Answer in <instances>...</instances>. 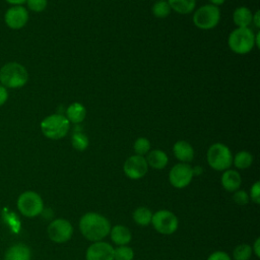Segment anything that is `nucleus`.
Wrapping results in <instances>:
<instances>
[{
  "mask_svg": "<svg viewBox=\"0 0 260 260\" xmlns=\"http://www.w3.org/2000/svg\"><path fill=\"white\" fill-rule=\"evenodd\" d=\"M17 208L22 215L35 217L43 212L44 202L37 192L25 191L17 199Z\"/></svg>",
  "mask_w": 260,
  "mask_h": 260,
  "instance_id": "0eeeda50",
  "label": "nucleus"
},
{
  "mask_svg": "<svg viewBox=\"0 0 260 260\" xmlns=\"http://www.w3.org/2000/svg\"><path fill=\"white\" fill-rule=\"evenodd\" d=\"M151 223L155 231L164 235H171L178 228L177 216L169 210H158L151 217Z\"/></svg>",
  "mask_w": 260,
  "mask_h": 260,
  "instance_id": "6e6552de",
  "label": "nucleus"
},
{
  "mask_svg": "<svg viewBox=\"0 0 260 260\" xmlns=\"http://www.w3.org/2000/svg\"><path fill=\"white\" fill-rule=\"evenodd\" d=\"M171 9L179 14H189L194 11L196 0H167Z\"/></svg>",
  "mask_w": 260,
  "mask_h": 260,
  "instance_id": "412c9836",
  "label": "nucleus"
},
{
  "mask_svg": "<svg viewBox=\"0 0 260 260\" xmlns=\"http://www.w3.org/2000/svg\"><path fill=\"white\" fill-rule=\"evenodd\" d=\"M252 162L253 155L247 150H241L235 155V157H233V164L236 166V168L241 170L249 168Z\"/></svg>",
  "mask_w": 260,
  "mask_h": 260,
  "instance_id": "4be33fe9",
  "label": "nucleus"
},
{
  "mask_svg": "<svg viewBox=\"0 0 260 260\" xmlns=\"http://www.w3.org/2000/svg\"><path fill=\"white\" fill-rule=\"evenodd\" d=\"M229 48L238 55H246L255 47V32L250 27H237L228 38Z\"/></svg>",
  "mask_w": 260,
  "mask_h": 260,
  "instance_id": "20e7f679",
  "label": "nucleus"
},
{
  "mask_svg": "<svg viewBox=\"0 0 260 260\" xmlns=\"http://www.w3.org/2000/svg\"><path fill=\"white\" fill-rule=\"evenodd\" d=\"M28 11L22 5L10 6L4 13L5 24L13 30H17L24 27L28 22Z\"/></svg>",
  "mask_w": 260,
  "mask_h": 260,
  "instance_id": "1a4fd4ad",
  "label": "nucleus"
},
{
  "mask_svg": "<svg viewBox=\"0 0 260 260\" xmlns=\"http://www.w3.org/2000/svg\"><path fill=\"white\" fill-rule=\"evenodd\" d=\"M40 127L45 137L58 140L67 135L70 129V123L65 115L56 113L45 117L42 120Z\"/></svg>",
  "mask_w": 260,
  "mask_h": 260,
  "instance_id": "7ed1b4c3",
  "label": "nucleus"
},
{
  "mask_svg": "<svg viewBox=\"0 0 260 260\" xmlns=\"http://www.w3.org/2000/svg\"><path fill=\"white\" fill-rule=\"evenodd\" d=\"M259 246H260V239L257 238L255 243H254V247L252 250H254V253L256 254L257 257H260V249H259Z\"/></svg>",
  "mask_w": 260,
  "mask_h": 260,
  "instance_id": "f704fd0d",
  "label": "nucleus"
},
{
  "mask_svg": "<svg viewBox=\"0 0 260 260\" xmlns=\"http://www.w3.org/2000/svg\"><path fill=\"white\" fill-rule=\"evenodd\" d=\"M112 241L118 246H125L131 241V232L125 225L117 224L110 231Z\"/></svg>",
  "mask_w": 260,
  "mask_h": 260,
  "instance_id": "6ab92c4d",
  "label": "nucleus"
},
{
  "mask_svg": "<svg viewBox=\"0 0 260 260\" xmlns=\"http://www.w3.org/2000/svg\"><path fill=\"white\" fill-rule=\"evenodd\" d=\"M7 3L11 4V6L13 5H22L26 2V0H5Z\"/></svg>",
  "mask_w": 260,
  "mask_h": 260,
  "instance_id": "c9c22d12",
  "label": "nucleus"
},
{
  "mask_svg": "<svg viewBox=\"0 0 260 260\" xmlns=\"http://www.w3.org/2000/svg\"><path fill=\"white\" fill-rule=\"evenodd\" d=\"M145 159L147 165L155 170L164 169L169 161L167 153L160 149H154L149 151Z\"/></svg>",
  "mask_w": 260,
  "mask_h": 260,
  "instance_id": "aec40b11",
  "label": "nucleus"
},
{
  "mask_svg": "<svg viewBox=\"0 0 260 260\" xmlns=\"http://www.w3.org/2000/svg\"><path fill=\"white\" fill-rule=\"evenodd\" d=\"M85 116H86V109L82 104L78 102L70 104L67 107L65 112V117L67 118L69 123H73V124H79L83 122V120L85 119Z\"/></svg>",
  "mask_w": 260,
  "mask_h": 260,
  "instance_id": "dca6fc26",
  "label": "nucleus"
},
{
  "mask_svg": "<svg viewBox=\"0 0 260 260\" xmlns=\"http://www.w3.org/2000/svg\"><path fill=\"white\" fill-rule=\"evenodd\" d=\"M30 249L22 244H15L9 247L4 255V260H30Z\"/></svg>",
  "mask_w": 260,
  "mask_h": 260,
  "instance_id": "2eb2a0df",
  "label": "nucleus"
},
{
  "mask_svg": "<svg viewBox=\"0 0 260 260\" xmlns=\"http://www.w3.org/2000/svg\"><path fill=\"white\" fill-rule=\"evenodd\" d=\"M259 39H260V32L258 31L257 34H255V47L259 48L260 47V43H259Z\"/></svg>",
  "mask_w": 260,
  "mask_h": 260,
  "instance_id": "4c0bfd02",
  "label": "nucleus"
},
{
  "mask_svg": "<svg viewBox=\"0 0 260 260\" xmlns=\"http://www.w3.org/2000/svg\"><path fill=\"white\" fill-rule=\"evenodd\" d=\"M71 144L76 150L83 151L88 147L89 139L82 131H74L71 136Z\"/></svg>",
  "mask_w": 260,
  "mask_h": 260,
  "instance_id": "5701e85b",
  "label": "nucleus"
},
{
  "mask_svg": "<svg viewBox=\"0 0 260 260\" xmlns=\"http://www.w3.org/2000/svg\"><path fill=\"white\" fill-rule=\"evenodd\" d=\"M193 176H194V173L191 166L185 162H180L175 165L170 171L169 180H170V183L175 188L182 189L187 187L190 184Z\"/></svg>",
  "mask_w": 260,
  "mask_h": 260,
  "instance_id": "9d476101",
  "label": "nucleus"
},
{
  "mask_svg": "<svg viewBox=\"0 0 260 260\" xmlns=\"http://www.w3.org/2000/svg\"><path fill=\"white\" fill-rule=\"evenodd\" d=\"M250 196L252 198V200L256 203L259 204L260 203V183L256 182L250 191Z\"/></svg>",
  "mask_w": 260,
  "mask_h": 260,
  "instance_id": "7c9ffc66",
  "label": "nucleus"
},
{
  "mask_svg": "<svg viewBox=\"0 0 260 260\" xmlns=\"http://www.w3.org/2000/svg\"><path fill=\"white\" fill-rule=\"evenodd\" d=\"M173 151L177 159L182 162H190L194 158L193 146L186 140H179L173 146Z\"/></svg>",
  "mask_w": 260,
  "mask_h": 260,
  "instance_id": "4468645a",
  "label": "nucleus"
},
{
  "mask_svg": "<svg viewBox=\"0 0 260 260\" xmlns=\"http://www.w3.org/2000/svg\"><path fill=\"white\" fill-rule=\"evenodd\" d=\"M86 260H114V248L106 242H95L86 250Z\"/></svg>",
  "mask_w": 260,
  "mask_h": 260,
  "instance_id": "ddd939ff",
  "label": "nucleus"
},
{
  "mask_svg": "<svg viewBox=\"0 0 260 260\" xmlns=\"http://www.w3.org/2000/svg\"><path fill=\"white\" fill-rule=\"evenodd\" d=\"M27 8L36 13L43 12L48 5V0H26Z\"/></svg>",
  "mask_w": 260,
  "mask_h": 260,
  "instance_id": "c85d7f7f",
  "label": "nucleus"
},
{
  "mask_svg": "<svg viewBox=\"0 0 260 260\" xmlns=\"http://www.w3.org/2000/svg\"><path fill=\"white\" fill-rule=\"evenodd\" d=\"M134 257L133 250L127 246H119L114 249V260H132Z\"/></svg>",
  "mask_w": 260,
  "mask_h": 260,
  "instance_id": "cd10ccee",
  "label": "nucleus"
},
{
  "mask_svg": "<svg viewBox=\"0 0 260 260\" xmlns=\"http://www.w3.org/2000/svg\"><path fill=\"white\" fill-rule=\"evenodd\" d=\"M252 23L256 28L260 27V11L256 10L252 16Z\"/></svg>",
  "mask_w": 260,
  "mask_h": 260,
  "instance_id": "72a5a7b5",
  "label": "nucleus"
},
{
  "mask_svg": "<svg viewBox=\"0 0 260 260\" xmlns=\"http://www.w3.org/2000/svg\"><path fill=\"white\" fill-rule=\"evenodd\" d=\"M207 260H231L230 256L222 251H216L214 253H212Z\"/></svg>",
  "mask_w": 260,
  "mask_h": 260,
  "instance_id": "2f4dec72",
  "label": "nucleus"
},
{
  "mask_svg": "<svg viewBox=\"0 0 260 260\" xmlns=\"http://www.w3.org/2000/svg\"><path fill=\"white\" fill-rule=\"evenodd\" d=\"M252 11L245 6L236 8L233 12V21L237 27H249L252 24Z\"/></svg>",
  "mask_w": 260,
  "mask_h": 260,
  "instance_id": "a211bd4d",
  "label": "nucleus"
},
{
  "mask_svg": "<svg viewBox=\"0 0 260 260\" xmlns=\"http://www.w3.org/2000/svg\"><path fill=\"white\" fill-rule=\"evenodd\" d=\"M241 176L235 170H225L221 176V185L226 191L233 192L238 190L241 186Z\"/></svg>",
  "mask_w": 260,
  "mask_h": 260,
  "instance_id": "f3484780",
  "label": "nucleus"
},
{
  "mask_svg": "<svg viewBox=\"0 0 260 260\" xmlns=\"http://www.w3.org/2000/svg\"><path fill=\"white\" fill-rule=\"evenodd\" d=\"M26 68L15 61L7 62L0 68V82L6 88H21L28 81Z\"/></svg>",
  "mask_w": 260,
  "mask_h": 260,
  "instance_id": "f03ea898",
  "label": "nucleus"
},
{
  "mask_svg": "<svg viewBox=\"0 0 260 260\" xmlns=\"http://www.w3.org/2000/svg\"><path fill=\"white\" fill-rule=\"evenodd\" d=\"M152 213L150 209L146 207H138L133 212V219L136 223L140 225H147L151 222Z\"/></svg>",
  "mask_w": 260,
  "mask_h": 260,
  "instance_id": "b1692460",
  "label": "nucleus"
},
{
  "mask_svg": "<svg viewBox=\"0 0 260 260\" xmlns=\"http://www.w3.org/2000/svg\"><path fill=\"white\" fill-rule=\"evenodd\" d=\"M8 90L6 87H4L2 84H0V107L3 106L7 100H8Z\"/></svg>",
  "mask_w": 260,
  "mask_h": 260,
  "instance_id": "473e14b6",
  "label": "nucleus"
},
{
  "mask_svg": "<svg viewBox=\"0 0 260 260\" xmlns=\"http://www.w3.org/2000/svg\"><path fill=\"white\" fill-rule=\"evenodd\" d=\"M73 234L71 223L64 218L53 220L48 226V236L55 243H64L68 241Z\"/></svg>",
  "mask_w": 260,
  "mask_h": 260,
  "instance_id": "9b49d317",
  "label": "nucleus"
},
{
  "mask_svg": "<svg viewBox=\"0 0 260 260\" xmlns=\"http://www.w3.org/2000/svg\"><path fill=\"white\" fill-rule=\"evenodd\" d=\"M123 170L128 178L132 180H137L145 176L148 171V165L144 156L134 154L129 156L125 160Z\"/></svg>",
  "mask_w": 260,
  "mask_h": 260,
  "instance_id": "f8f14e48",
  "label": "nucleus"
},
{
  "mask_svg": "<svg viewBox=\"0 0 260 260\" xmlns=\"http://www.w3.org/2000/svg\"><path fill=\"white\" fill-rule=\"evenodd\" d=\"M79 230L82 236L93 242H99L110 234V221L95 212L85 213L79 220Z\"/></svg>",
  "mask_w": 260,
  "mask_h": 260,
  "instance_id": "f257e3e1",
  "label": "nucleus"
},
{
  "mask_svg": "<svg viewBox=\"0 0 260 260\" xmlns=\"http://www.w3.org/2000/svg\"><path fill=\"white\" fill-rule=\"evenodd\" d=\"M133 148L135 154L143 156L150 151V141L145 137H139L135 140Z\"/></svg>",
  "mask_w": 260,
  "mask_h": 260,
  "instance_id": "a878e982",
  "label": "nucleus"
},
{
  "mask_svg": "<svg viewBox=\"0 0 260 260\" xmlns=\"http://www.w3.org/2000/svg\"><path fill=\"white\" fill-rule=\"evenodd\" d=\"M207 162L215 171H225L233 164L231 149L223 143L216 142L207 150Z\"/></svg>",
  "mask_w": 260,
  "mask_h": 260,
  "instance_id": "39448f33",
  "label": "nucleus"
},
{
  "mask_svg": "<svg viewBox=\"0 0 260 260\" xmlns=\"http://www.w3.org/2000/svg\"><path fill=\"white\" fill-rule=\"evenodd\" d=\"M252 254V248L248 244H241L234 250L235 260H249Z\"/></svg>",
  "mask_w": 260,
  "mask_h": 260,
  "instance_id": "bb28decb",
  "label": "nucleus"
},
{
  "mask_svg": "<svg viewBox=\"0 0 260 260\" xmlns=\"http://www.w3.org/2000/svg\"><path fill=\"white\" fill-rule=\"evenodd\" d=\"M171 7L167 0H157L151 8L152 14L157 18H165L170 15Z\"/></svg>",
  "mask_w": 260,
  "mask_h": 260,
  "instance_id": "393cba45",
  "label": "nucleus"
},
{
  "mask_svg": "<svg viewBox=\"0 0 260 260\" xmlns=\"http://www.w3.org/2000/svg\"><path fill=\"white\" fill-rule=\"evenodd\" d=\"M233 199L234 201L239 204V205H246L248 204L249 202V196L248 194L243 191V190H240V191H237L234 195H233Z\"/></svg>",
  "mask_w": 260,
  "mask_h": 260,
  "instance_id": "c756f323",
  "label": "nucleus"
},
{
  "mask_svg": "<svg viewBox=\"0 0 260 260\" xmlns=\"http://www.w3.org/2000/svg\"><path fill=\"white\" fill-rule=\"evenodd\" d=\"M208 1L210 2V4H212L214 6H217V7L222 5L225 2V0H208Z\"/></svg>",
  "mask_w": 260,
  "mask_h": 260,
  "instance_id": "e433bc0d",
  "label": "nucleus"
},
{
  "mask_svg": "<svg viewBox=\"0 0 260 260\" xmlns=\"http://www.w3.org/2000/svg\"><path fill=\"white\" fill-rule=\"evenodd\" d=\"M220 20V10L212 4H205L195 10L193 14V23L196 27L203 30L214 28Z\"/></svg>",
  "mask_w": 260,
  "mask_h": 260,
  "instance_id": "423d86ee",
  "label": "nucleus"
}]
</instances>
